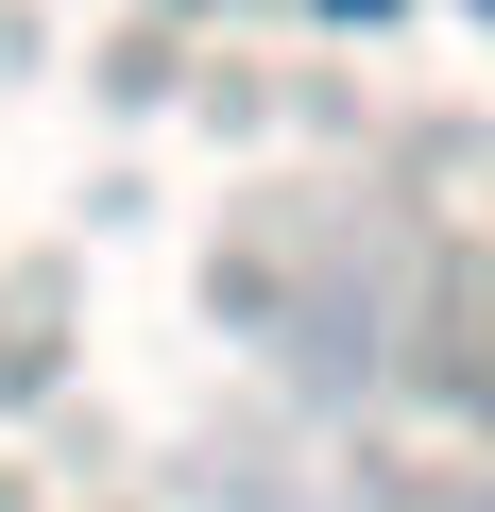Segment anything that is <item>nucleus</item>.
Here are the masks:
<instances>
[{"mask_svg":"<svg viewBox=\"0 0 495 512\" xmlns=\"http://www.w3.org/2000/svg\"><path fill=\"white\" fill-rule=\"evenodd\" d=\"M325 18H393V0H325Z\"/></svg>","mask_w":495,"mask_h":512,"instance_id":"obj_1","label":"nucleus"},{"mask_svg":"<svg viewBox=\"0 0 495 512\" xmlns=\"http://www.w3.org/2000/svg\"><path fill=\"white\" fill-rule=\"evenodd\" d=\"M478 18H495V0H478Z\"/></svg>","mask_w":495,"mask_h":512,"instance_id":"obj_2","label":"nucleus"}]
</instances>
